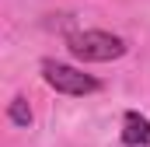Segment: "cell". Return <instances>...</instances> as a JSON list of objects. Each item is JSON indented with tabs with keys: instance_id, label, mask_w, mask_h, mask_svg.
Here are the masks:
<instances>
[{
	"instance_id": "obj_3",
	"label": "cell",
	"mask_w": 150,
	"mask_h": 147,
	"mask_svg": "<svg viewBox=\"0 0 150 147\" xmlns=\"http://www.w3.org/2000/svg\"><path fill=\"white\" fill-rule=\"evenodd\" d=\"M122 144L126 147H147L150 144V119L140 112H126L122 116Z\"/></svg>"
},
{
	"instance_id": "obj_2",
	"label": "cell",
	"mask_w": 150,
	"mask_h": 147,
	"mask_svg": "<svg viewBox=\"0 0 150 147\" xmlns=\"http://www.w3.org/2000/svg\"><path fill=\"white\" fill-rule=\"evenodd\" d=\"M42 77H45V84H49L52 91H59V95H74V98L94 95V91L101 88L98 77L77 70V67H70V63H56V60H42Z\"/></svg>"
},
{
	"instance_id": "obj_4",
	"label": "cell",
	"mask_w": 150,
	"mask_h": 147,
	"mask_svg": "<svg viewBox=\"0 0 150 147\" xmlns=\"http://www.w3.org/2000/svg\"><path fill=\"white\" fill-rule=\"evenodd\" d=\"M7 119L14 123V126H32V109H28V102L18 95V98H11V105H7Z\"/></svg>"
},
{
	"instance_id": "obj_1",
	"label": "cell",
	"mask_w": 150,
	"mask_h": 147,
	"mask_svg": "<svg viewBox=\"0 0 150 147\" xmlns=\"http://www.w3.org/2000/svg\"><path fill=\"white\" fill-rule=\"evenodd\" d=\"M67 49L80 63H112L119 56H126V39L101 32V28H87V32L67 35Z\"/></svg>"
}]
</instances>
